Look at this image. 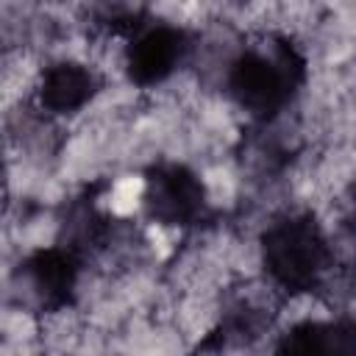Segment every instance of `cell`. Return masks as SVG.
Returning <instances> with one entry per match:
<instances>
[{
    "label": "cell",
    "mask_w": 356,
    "mask_h": 356,
    "mask_svg": "<svg viewBox=\"0 0 356 356\" xmlns=\"http://www.w3.org/2000/svg\"><path fill=\"white\" fill-rule=\"evenodd\" d=\"M261 259L270 278L286 292H309L320 284L331 250L312 214H286L261 236Z\"/></svg>",
    "instance_id": "1"
},
{
    "label": "cell",
    "mask_w": 356,
    "mask_h": 356,
    "mask_svg": "<svg viewBox=\"0 0 356 356\" xmlns=\"http://www.w3.org/2000/svg\"><path fill=\"white\" fill-rule=\"evenodd\" d=\"M300 78V56L286 42H281L273 47V56L259 50L239 53L228 70V89L245 111L256 117H273L286 106Z\"/></svg>",
    "instance_id": "2"
},
{
    "label": "cell",
    "mask_w": 356,
    "mask_h": 356,
    "mask_svg": "<svg viewBox=\"0 0 356 356\" xmlns=\"http://www.w3.org/2000/svg\"><path fill=\"white\" fill-rule=\"evenodd\" d=\"M145 206L164 225H189L206 211V189L189 167L161 161L145 175Z\"/></svg>",
    "instance_id": "3"
},
{
    "label": "cell",
    "mask_w": 356,
    "mask_h": 356,
    "mask_svg": "<svg viewBox=\"0 0 356 356\" xmlns=\"http://www.w3.org/2000/svg\"><path fill=\"white\" fill-rule=\"evenodd\" d=\"M184 47H186V39H184L181 28L153 25V28L142 31L131 42L128 56H125V67H128L131 81H136L142 86L164 81L178 67Z\"/></svg>",
    "instance_id": "4"
},
{
    "label": "cell",
    "mask_w": 356,
    "mask_h": 356,
    "mask_svg": "<svg viewBox=\"0 0 356 356\" xmlns=\"http://www.w3.org/2000/svg\"><path fill=\"white\" fill-rule=\"evenodd\" d=\"M78 270V253L70 248H39L22 264V273L28 275L31 286L47 309H61L72 303Z\"/></svg>",
    "instance_id": "5"
},
{
    "label": "cell",
    "mask_w": 356,
    "mask_h": 356,
    "mask_svg": "<svg viewBox=\"0 0 356 356\" xmlns=\"http://www.w3.org/2000/svg\"><path fill=\"white\" fill-rule=\"evenodd\" d=\"M275 356H356V323H298L281 337Z\"/></svg>",
    "instance_id": "6"
},
{
    "label": "cell",
    "mask_w": 356,
    "mask_h": 356,
    "mask_svg": "<svg viewBox=\"0 0 356 356\" xmlns=\"http://www.w3.org/2000/svg\"><path fill=\"white\" fill-rule=\"evenodd\" d=\"M95 92H97V78L92 75V70L75 61H58L44 72L39 86V100L44 108L56 114H67L89 103Z\"/></svg>",
    "instance_id": "7"
}]
</instances>
